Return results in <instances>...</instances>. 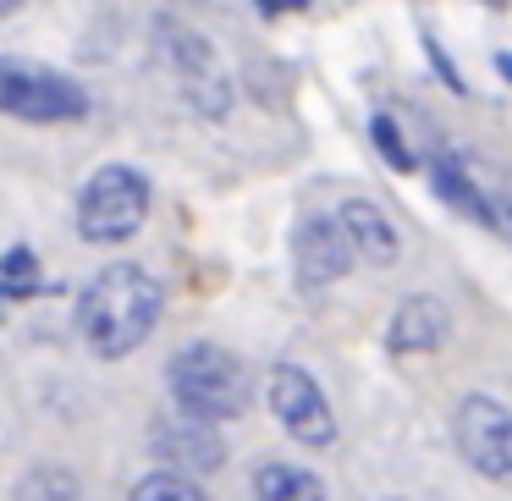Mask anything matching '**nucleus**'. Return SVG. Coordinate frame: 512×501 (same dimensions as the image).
<instances>
[{
    "label": "nucleus",
    "mask_w": 512,
    "mask_h": 501,
    "mask_svg": "<svg viewBox=\"0 0 512 501\" xmlns=\"http://www.w3.org/2000/svg\"><path fill=\"white\" fill-rule=\"evenodd\" d=\"M155 28H160V56L171 61V72H177L182 94L193 100V111L226 116V105H232V78H226V67L215 61V50L204 45L199 34H188L177 17H160Z\"/></svg>",
    "instance_id": "nucleus-5"
},
{
    "label": "nucleus",
    "mask_w": 512,
    "mask_h": 501,
    "mask_svg": "<svg viewBox=\"0 0 512 501\" xmlns=\"http://www.w3.org/2000/svg\"><path fill=\"white\" fill-rule=\"evenodd\" d=\"M0 281H6V292L12 298H28V292L39 287V259H34V248H6V259H0Z\"/></svg>",
    "instance_id": "nucleus-16"
},
{
    "label": "nucleus",
    "mask_w": 512,
    "mask_h": 501,
    "mask_svg": "<svg viewBox=\"0 0 512 501\" xmlns=\"http://www.w3.org/2000/svg\"><path fill=\"white\" fill-rule=\"evenodd\" d=\"M457 452L474 474L512 485V408L496 397H463L457 402Z\"/></svg>",
    "instance_id": "nucleus-7"
},
{
    "label": "nucleus",
    "mask_w": 512,
    "mask_h": 501,
    "mask_svg": "<svg viewBox=\"0 0 512 501\" xmlns=\"http://www.w3.org/2000/svg\"><path fill=\"white\" fill-rule=\"evenodd\" d=\"M127 501H210V496H204V485H199V479L160 468V474H144V479H138V485H133V496H127Z\"/></svg>",
    "instance_id": "nucleus-15"
},
{
    "label": "nucleus",
    "mask_w": 512,
    "mask_h": 501,
    "mask_svg": "<svg viewBox=\"0 0 512 501\" xmlns=\"http://www.w3.org/2000/svg\"><path fill=\"white\" fill-rule=\"evenodd\" d=\"M265 402L292 441H303V446H331L336 441V413H331V402H325V391L314 386L309 369L276 364L265 380Z\"/></svg>",
    "instance_id": "nucleus-6"
},
{
    "label": "nucleus",
    "mask_w": 512,
    "mask_h": 501,
    "mask_svg": "<svg viewBox=\"0 0 512 501\" xmlns=\"http://www.w3.org/2000/svg\"><path fill=\"white\" fill-rule=\"evenodd\" d=\"M292 259H298V281L303 287H325V281H342L353 270L358 248L347 237L342 215H303L298 237H292Z\"/></svg>",
    "instance_id": "nucleus-8"
},
{
    "label": "nucleus",
    "mask_w": 512,
    "mask_h": 501,
    "mask_svg": "<svg viewBox=\"0 0 512 501\" xmlns=\"http://www.w3.org/2000/svg\"><path fill=\"white\" fill-rule=\"evenodd\" d=\"M336 215H342V226H347V237H353L358 259H369V265H380V270H391L402 259V237H397L391 215L380 210L375 199H347Z\"/></svg>",
    "instance_id": "nucleus-11"
},
{
    "label": "nucleus",
    "mask_w": 512,
    "mask_h": 501,
    "mask_svg": "<svg viewBox=\"0 0 512 501\" xmlns=\"http://www.w3.org/2000/svg\"><path fill=\"white\" fill-rule=\"evenodd\" d=\"M149 221V182L133 166H100L78 193V232L89 243H122Z\"/></svg>",
    "instance_id": "nucleus-4"
},
{
    "label": "nucleus",
    "mask_w": 512,
    "mask_h": 501,
    "mask_svg": "<svg viewBox=\"0 0 512 501\" xmlns=\"http://www.w3.org/2000/svg\"><path fill=\"white\" fill-rule=\"evenodd\" d=\"M6 298H12V292H6V281H0V303H6Z\"/></svg>",
    "instance_id": "nucleus-23"
},
{
    "label": "nucleus",
    "mask_w": 512,
    "mask_h": 501,
    "mask_svg": "<svg viewBox=\"0 0 512 501\" xmlns=\"http://www.w3.org/2000/svg\"><path fill=\"white\" fill-rule=\"evenodd\" d=\"M479 6H507V0H479Z\"/></svg>",
    "instance_id": "nucleus-22"
},
{
    "label": "nucleus",
    "mask_w": 512,
    "mask_h": 501,
    "mask_svg": "<svg viewBox=\"0 0 512 501\" xmlns=\"http://www.w3.org/2000/svg\"><path fill=\"white\" fill-rule=\"evenodd\" d=\"M496 67H501V72H507V78H512V56H496Z\"/></svg>",
    "instance_id": "nucleus-21"
},
{
    "label": "nucleus",
    "mask_w": 512,
    "mask_h": 501,
    "mask_svg": "<svg viewBox=\"0 0 512 501\" xmlns=\"http://www.w3.org/2000/svg\"><path fill=\"white\" fill-rule=\"evenodd\" d=\"M254 496L259 501H325V485L320 474H309V468L298 463H259L254 468Z\"/></svg>",
    "instance_id": "nucleus-12"
},
{
    "label": "nucleus",
    "mask_w": 512,
    "mask_h": 501,
    "mask_svg": "<svg viewBox=\"0 0 512 501\" xmlns=\"http://www.w3.org/2000/svg\"><path fill=\"white\" fill-rule=\"evenodd\" d=\"M496 232L512 237V204H496Z\"/></svg>",
    "instance_id": "nucleus-19"
},
{
    "label": "nucleus",
    "mask_w": 512,
    "mask_h": 501,
    "mask_svg": "<svg viewBox=\"0 0 512 501\" xmlns=\"http://www.w3.org/2000/svg\"><path fill=\"white\" fill-rule=\"evenodd\" d=\"M0 116L34 127H56V122H83L89 116V89L78 78H67L61 67L28 56H0Z\"/></svg>",
    "instance_id": "nucleus-3"
},
{
    "label": "nucleus",
    "mask_w": 512,
    "mask_h": 501,
    "mask_svg": "<svg viewBox=\"0 0 512 501\" xmlns=\"http://www.w3.org/2000/svg\"><path fill=\"white\" fill-rule=\"evenodd\" d=\"M430 177H435V193H441L452 210H463L468 221H479V226H496V204L485 199V193L474 188V182L457 171V160H435L430 166Z\"/></svg>",
    "instance_id": "nucleus-13"
},
{
    "label": "nucleus",
    "mask_w": 512,
    "mask_h": 501,
    "mask_svg": "<svg viewBox=\"0 0 512 501\" xmlns=\"http://www.w3.org/2000/svg\"><path fill=\"white\" fill-rule=\"evenodd\" d=\"M259 12H270V17H281V12H303L309 0H254Z\"/></svg>",
    "instance_id": "nucleus-18"
},
{
    "label": "nucleus",
    "mask_w": 512,
    "mask_h": 501,
    "mask_svg": "<svg viewBox=\"0 0 512 501\" xmlns=\"http://www.w3.org/2000/svg\"><path fill=\"white\" fill-rule=\"evenodd\" d=\"M12 501H78V474L72 468H34L17 479Z\"/></svg>",
    "instance_id": "nucleus-14"
},
{
    "label": "nucleus",
    "mask_w": 512,
    "mask_h": 501,
    "mask_svg": "<svg viewBox=\"0 0 512 501\" xmlns=\"http://www.w3.org/2000/svg\"><path fill=\"white\" fill-rule=\"evenodd\" d=\"M17 6H28V0H0V17H12Z\"/></svg>",
    "instance_id": "nucleus-20"
},
{
    "label": "nucleus",
    "mask_w": 512,
    "mask_h": 501,
    "mask_svg": "<svg viewBox=\"0 0 512 501\" xmlns=\"http://www.w3.org/2000/svg\"><path fill=\"white\" fill-rule=\"evenodd\" d=\"M149 446H155L160 463H171V474H215L226 463V441L215 424L204 419H155L149 430Z\"/></svg>",
    "instance_id": "nucleus-9"
},
{
    "label": "nucleus",
    "mask_w": 512,
    "mask_h": 501,
    "mask_svg": "<svg viewBox=\"0 0 512 501\" xmlns=\"http://www.w3.org/2000/svg\"><path fill=\"white\" fill-rule=\"evenodd\" d=\"M452 336V309H446L435 292H408L391 314V353H435V347Z\"/></svg>",
    "instance_id": "nucleus-10"
},
{
    "label": "nucleus",
    "mask_w": 512,
    "mask_h": 501,
    "mask_svg": "<svg viewBox=\"0 0 512 501\" xmlns=\"http://www.w3.org/2000/svg\"><path fill=\"white\" fill-rule=\"evenodd\" d=\"M160 325V281L138 265H105L78 298V336L94 358H127Z\"/></svg>",
    "instance_id": "nucleus-1"
},
{
    "label": "nucleus",
    "mask_w": 512,
    "mask_h": 501,
    "mask_svg": "<svg viewBox=\"0 0 512 501\" xmlns=\"http://www.w3.org/2000/svg\"><path fill=\"white\" fill-rule=\"evenodd\" d=\"M166 386H171L177 413L204 419V424L243 419V408H248L243 364H237L226 347H215V342H193V347H182V353H171Z\"/></svg>",
    "instance_id": "nucleus-2"
},
{
    "label": "nucleus",
    "mask_w": 512,
    "mask_h": 501,
    "mask_svg": "<svg viewBox=\"0 0 512 501\" xmlns=\"http://www.w3.org/2000/svg\"><path fill=\"white\" fill-rule=\"evenodd\" d=\"M369 138H375V149H380V155H386L397 171H413V166H419V160H413V149L402 144V133H397V116L380 111L375 122H369Z\"/></svg>",
    "instance_id": "nucleus-17"
}]
</instances>
